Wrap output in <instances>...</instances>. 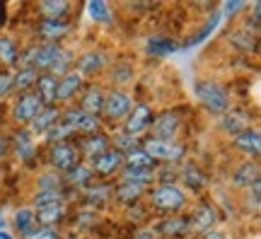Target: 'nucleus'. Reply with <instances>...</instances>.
<instances>
[{"mask_svg":"<svg viewBox=\"0 0 261 239\" xmlns=\"http://www.w3.org/2000/svg\"><path fill=\"white\" fill-rule=\"evenodd\" d=\"M196 97L203 104L208 111H215V114H225L230 109V97L223 87L213 80H201L196 83Z\"/></svg>","mask_w":261,"mask_h":239,"instance_id":"nucleus-1","label":"nucleus"},{"mask_svg":"<svg viewBox=\"0 0 261 239\" xmlns=\"http://www.w3.org/2000/svg\"><path fill=\"white\" fill-rule=\"evenodd\" d=\"M143 150L148 152L155 162H167V165H172V162H179L181 157H184V145H179L177 140H155V138H145L143 140Z\"/></svg>","mask_w":261,"mask_h":239,"instance_id":"nucleus-2","label":"nucleus"},{"mask_svg":"<svg viewBox=\"0 0 261 239\" xmlns=\"http://www.w3.org/2000/svg\"><path fill=\"white\" fill-rule=\"evenodd\" d=\"M150 201H152V205L160 208V210L177 213L187 205V196H184V191L174 184H160L158 189H152Z\"/></svg>","mask_w":261,"mask_h":239,"instance_id":"nucleus-3","label":"nucleus"},{"mask_svg":"<svg viewBox=\"0 0 261 239\" xmlns=\"http://www.w3.org/2000/svg\"><path fill=\"white\" fill-rule=\"evenodd\" d=\"M61 121H63L65 126H70L73 128V133L77 130V133H87V136H92V133H97V128H99V119L97 116H90V114H85L80 107H70V109H65L63 114H61Z\"/></svg>","mask_w":261,"mask_h":239,"instance_id":"nucleus-4","label":"nucleus"},{"mask_svg":"<svg viewBox=\"0 0 261 239\" xmlns=\"http://www.w3.org/2000/svg\"><path fill=\"white\" fill-rule=\"evenodd\" d=\"M41 109H44V101L39 99L37 92H22V97L17 99L15 109H12V116H15L17 123H32Z\"/></svg>","mask_w":261,"mask_h":239,"instance_id":"nucleus-5","label":"nucleus"},{"mask_svg":"<svg viewBox=\"0 0 261 239\" xmlns=\"http://www.w3.org/2000/svg\"><path fill=\"white\" fill-rule=\"evenodd\" d=\"M179 126H181V119H179L177 111H165V114H160L158 119H152V123H150V128H152V136H150V138L174 140Z\"/></svg>","mask_w":261,"mask_h":239,"instance_id":"nucleus-6","label":"nucleus"},{"mask_svg":"<svg viewBox=\"0 0 261 239\" xmlns=\"http://www.w3.org/2000/svg\"><path fill=\"white\" fill-rule=\"evenodd\" d=\"M51 165L61 169V172H68V169H73L75 165H80V150L70 143H56V145L51 147Z\"/></svg>","mask_w":261,"mask_h":239,"instance_id":"nucleus-7","label":"nucleus"},{"mask_svg":"<svg viewBox=\"0 0 261 239\" xmlns=\"http://www.w3.org/2000/svg\"><path fill=\"white\" fill-rule=\"evenodd\" d=\"M152 119H155V114H152V109H150L148 104L133 107V109L126 114V133H128V136H138V133H143L145 128H150Z\"/></svg>","mask_w":261,"mask_h":239,"instance_id":"nucleus-8","label":"nucleus"},{"mask_svg":"<svg viewBox=\"0 0 261 239\" xmlns=\"http://www.w3.org/2000/svg\"><path fill=\"white\" fill-rule=\"evenodd\" d=\"M104 116L107 119H121V116H126L130 111V97L126 92H121V90H114V92L104 94Z\"/></svg>","mask_w":261,"mask_h":239,"instance_id":"nucleus-9","label":"nucleus"},{"mask_svg":"<svg viewBox=\"0 0 261 239\" xmlns=\"http://www.w3.org/2000/svg\"><path fill=\"white\" fill-rule=\"evenodd\" d=\"M90 167H92V172H97V174H114L116 169H121L123 167V152H119L116 147H109V150H104L102 155H97L90 162Z\"/></svg>","mask_w":261,"mask_h":239,"instance_id":"nucleus-10","label":"nucleus"},{"mask_svg":"<svg viewBox=\"0 0 261 239\" xmlns=\"http://www.w3.org/2000/svg\"><path fill=\"white\" fill-rule=\"evenodd\" d=\"M68 32H70V24L65 19H44L39 24V37L44 39V44H58Z\"/></svg>","mask_w":261,"mask_h":239,"instance_id":"nucleus-11","label":"nucleus"},{"mask_svg":"<svg viewBox=\"0 0 261 239\" xmlns=\"http://www.w3.org/2000/svg\"><path fill=\"white\" fill-rule=\"evenodd\" d=\"M234 147H237V150H242L244 155H249V157H259L261 155V136H259V130L247 128V130H242V133H237V136H234Z\"/></svg>","mask_w":261,"mask_h":239,"instance_id":"nucleus-12","label":"nucleus"},{"mask_svg":"<svg viewBox=\"0 0 261 239\" xmlns=\"http://www.w3.org/2000/svg\"><path fill=\"white\" fill-rule=\"evenodd\" d=\"M215 222H218V210H215L211 203H201L194 210L189 225H194L196 230H201V232H208V230H213Z\"/></svg>","mask_w":261,"mask_h":239,"instance_id":"nucleus-13","label":"nucleus"},{"mask_svg":"<svg viewBox=\"0 0 261 239\" xmlns=\"http://www.w3.org/2000/svg\"><path fill=\"white\" fill-rule=\"evenodd\" d=\"M58 51H61V46L58 44H41V46L34 48V61H32V68L34 70H44V73H48L51 70V65H54V61H56Z\"/></svg>","mask_w":261,"mask_h":239,"instance_id":"nucleus-14","label":"nucleus"},{"mask_svg":"<svg viewBox=\"0 0 261 239\" xmlns=\"http://www.w3.org/2000/svg\"><path fill=\"white\" fill-rule=\"evenodd\" d=\"M56 90H58V77L51 73H41L37 77V94L44 101V107H56Z\"/></svg>","mask_w":261,"mask_h":239,"instance_id":"nucleus-15","label":"nucleus"},{"mask_svg":"<svg viewBox=\"0 0 261 239\" xmlns=\"http://www.w3.org/2000/svg\"><path fill=\"white\" fill-rule=\"evenodd\" d=\"M107 54L102 51H87V54L80 56V61H77V73L80 75H94L99 73L104 65H107Z\"/></svg>","mask_w":261,"mask_h":239,"instance_id":"nucleus-16","label":"nucleus"},{"mask_svg":"<svg viewBox=\"0 0 261 239\" xmlns=\"http://www.w3.org/2000/svg\"><path fill=\"white\" fill-rule=\"evenodd\" d=\"M61 121V111L56 107H44L39 111V116L29 123V133H46L48 128H54Z\"/></svg>","mask_w":261,"mask_h":239,"instance_id":"nucleus-17","label":"nucleus"},{"mask_svg":"<svg viewBox=\"0 0 261 239\" xmlns=\"http://www.w3.org/2000/svg\"><path fill=\"white\" fill-rule=\"evenodd\" d=\"M83 85V75L80 73H65L63 77H58V90H56V101H68Z\"/></svg>","mask_w":261,"mask_h":239,"instance_id":"nucleus-18","label":"nucleus"},{"mask_svg":"<svg viewBox=\"0 0 261 239\" xmlns=\"http://www.w3.org/2000/svg\"><path fill=\"white\" fill-rule=\"evenodd\" d=\"M63 205L61 203H51V205H44V208H37L34 210V220L41 225V227H54L56 222L63 220Z\"/></svg>","mask_w":261,"mask_h":239,"instance_id":"nucleus-19","label":"nucleus"},{"mask_svg":"<svg viewBox=\"0 0 261 239\" xmlns=\"http://www.w3.org/2000/svg\"><path fill=\"white\" fill-rule=\"evenodd\" d=\"M232 181L237 186H249L256 184L259 181V165L254 162V160H247V162H242V165L234 169V174H232Z\"/></svg>","mask_w":261,"mask_h":239,"instance_id":"nucleus-20","label":"nucleus"},{"mask_svg":"<svg viewBox=\"0 0 261 239\" xmlns=\"http://www.w3.org/2000/svg\"><path fill=\"white\" fill-rule=\"evenodd\" d=\"M223 128L227 130V133H242V130L249 128V116L244 114V111H237V109H230V111H225V116H223Z\"/></svg>","mask_w":261,"mask_h":239,"instance_id":"nucleus-21","label":"nucleus"},{"mask_svg":"<svg viewBox=\"0 0 261 239\" xmlns=\"http://www.w3.org/2000/svg\"><path fill=\"white\" fill-rule=\"evenodd\" d=\"M80 150H83V155L92 162L97 155H102L104 150H109V140L104 138V136H99V133H92V136H87V138H83V143H80Z\"/></svg>","mask_w":261,"mask_h":239,"instance_id":"nucleus-22","label":"nucleus"},{"mask_svg":"<svg viewBox=\"0 0 261 239\" xmlns=\"http://www.w3.org/2000/svg\"><path fill=\"white\" fill-rule=\"evenodd\" d=\"M121 184H138L145 186L155 179V169H140V167H123L121 169Z\"/></svg>","mask_w":261,"mask_h":239,"instance_id":"nucleus-23","label":"nucleus"},{"mask_svg":"<svg viewBox=\"0 0 261 239\" xmlns=\"http://www.w3.org/2000/svg\"><path fill=\"white\" fill-rule=\"evenodd\" d=\"M189 220L187 218H181V215H169L167 220L160 222L158 230L162 232V234H167V237H181V234H187L189 232Z\"/></svg>","mask_w":261,"mask_h":239,"instance_id":"nucleus-24","label":"nucleus"},{"mask_svg":"<svg viewBox=\"0 0 261 239\" xmlns=\"http://www.w3.org/2000/svg\"><path fill=\"white\" fill-rule=\"evenodd\" d=\"M102 107H104V92L99 87H90L83 97L80 109H83L85 114H90V116H97V114H102Z\"/></svg>","mask_w":261,"mask_h":239,"instance_id":"nucleus-25","label":"nucleus"},{"mask_svg":"<svg viewBox=\"0 0 261 239\" xmlns=\"http://www.w3.org/2000/svg\"><path fill=\"white\" fill-rule=\"evenodd\" d=\"M92 176H94L92 167L80 162V165H75L73 169H68V176H63V181L77 189V186H87V184H90V181H92Z\"/></svg>","mask_w":261,"mask_h":239,"instance_id":"nucleus-26","label":"nucleus"},{"mask_svg":"<svg viewBox=\"0 0 261 239\" xmlns=\"http://www.w3.org/2000/svg\"><path fill=\"white\" fill-rule=\"evenodd\" d=\"M39 73L34 68H19V73L12 75V90L17 92H32V87L37 85Z\"/></svg>","mask_w":261,"mask_h":239,"instance_id":"nucleus-27","label":"nucleus"},{"mask_svg":"<svg viewBox=\"0 0 261 239\" xmlns=\"http://www.w3.org/2000/svg\"><path fill=\"white\" fill-rule=\"evenodd\" d=\"M70 10V3L65 0H44L39 5V12L44 15V19H63Z\"/></svg>","mask_w":261,"mask_h":239,"instance_id":"nucleus-28","label":"nucleus"},{"mask_svg":"<svg viewBox=\"0 0 261 239\" xmlns=\"http://www.w3.org/2000/svg\"><path fill=\"white\" fill-rule=\"evenodd\" d=\"M15 225H17V230L22 232V237L29 239L34 232H37V220H34V210H29V208H22V210L15 213Z\"/></svg>","mask_w":261,"mask_h":239,"instance_id":"nucleus-29","label":"nucleus"},{"mask_svg":"<svg viewBox=\"0 0 261 239\" xmlns=\"http://www.w3.org/2000/svg\"><path fill=\"white\" fill-rule=\"evenodd\" d=\"M123 165L126 167H140V169H155V160L143 150V147H136L123 155Z\"/></svg>","mask_w":261,"mask_h":239,"instance_id":"nucleus-30","label":"nucleus"},{"mask_svg":"<svg viewBox=\"0 0 261 239\" xmlns=\"http://www.w3.org/2000/svg\"><path fill=\"white\" fill-rule=\"evenodd\" d=\"M15 150H17V155L22 157V160H32L34 157V140H32V133H29V128H22L17 130V136H15Z\"/></svg>","mask_w":261,"mask_h":239,"instance_id":"nucleus-31","label":"nucleus"},{"mask_svg":"<svg viewBox=\"0 0 261 239\" xmlns=\"http://www.w3.org/2000/svg\"><path fill=\"white\" fill-rule=\"evenodd\" d=\"M114 196H116V201L126 203V205H133V203L140 201V196H143V186L138 184H119L114 189Z\"/></svg>","mask_w":261,"mask_h":239,"instance_id":"nucleus-32","label":"nucleus"},{"mask_svg":"<svg viewBox=\"0 0 261 239\" xmlns=\"http://www.w3.org/2000/svg\"><path fill=\"white\" fill-rule=\"evenodd\" d=\"M227 41H230L234 48H240V51H254V48H256V37L249 34V32H244V29L230 32V34H227Z\"/></svg>","mask_w":261,"mask_h":239,"instance_id":"nucleus-33","label":"nucleus"},{"mask_svg":"<svg viewBox=\"0 0 261 239\" xmlns=\"http://www.w3.org/2000/svg\"><path fill=\"white\" fill-rule=\"evenodd\" d=\"M181 181H184L189 189L196 191V189L205 186V174L194 165V162H189V165H184V169H181Z\"/></svg>","mask_w":261,"mask_h":239,"instance_id":"nucleus-34","label":"nucleus"},{"mask_svg":"<svg viewBox=\"0 0 261 239\" xmlns=\"http://www.w3.org/2000/svg\"><path fill=\"white\" fill-rule=\"evenodd\" d=\"M87 203H92V205H102L104 201H109V196H114V189L109 184H94V186H87Z\"/></svg>","mask_w":261,"mask_h":239,"instance_id":"nucleus-35","label":"nucleus"},{"mask_svg":"<svg viewBox=\"0 0 261 239\" xmlns=\"http://www.w3.org/2000/svg\"><path fill=\"white\" fill-rule=\"evenodd\" d=\"M17 56H19L17 44L10 37H0V63L10 68V65L17 63Z\"/></svg>","mask_w":261,"mask_h":239,"instance_id":"nucleus-36","label":"nucleus"},{"mask_svg":"<svg viewBox=\"0 0 261 239\" xmlns=\"http://www.w3.org/2000/svg\"><path fill=\"white\" fill-rule=\"evenodd\" d=\"M70 63H73V56H70V51H65V48H61L56 56V61H54V65H51V70L48 73L54 75V77H63L65 73H70Z\"/></svg>","mask_w":261,"mask_h":239,"instance_id":"nucleus-37","label":"nucleus"},{"mask_svg":"<svg viewBox=\"0 0 261 239\" xmlns=\"http://www.w3.org/2000/svg\"><path fill=\"white\" fill-rule=\"evenodd\" d=\"M174 51H177V44L172 39L155 37L148 41V54H152V56H167V54H174Z\"/></svg>","mask_w":261,"mask_h":239,"instance_id":"nucleus-38","label":"nucleus"},{"mask_svg":"<svg viewBox=\"0 0 261 239\" xmlns=\"http://www.w3.org/2000/svg\"><path fill=\"white\" fill-rule=\"evenodd\" d=\"M87 10H90V17H92L94 22L109 24V19H112V12H109V8H107V3H102V0H92V3L87 5Z\"/></svg>","mask_w":261,"mask_h":239,"instance_id":"nucleus-39","label":"nucleus"},{"mask_svg":"<svg viewBox=\"0 0 261 239\" xmlns=\"http://www.w3.org/2000/svg\"><path fill=\"white\" fill-rule=\"evenodd\" d=\"M63 198V189L61 191H37L34 196V208H44V205H51V203H61Z\"/></svg>","mask_w":261,"mask_h":239,"instance_id":"nucleus-40","label":"nucleus"},{"mask_svg":"<svg viewBox=\"0 0 261 239\" xmlns=\"http://www.w3.org/2000/svg\"><path fill=\"white\" fill-rule=\"evenodd\" d=\"M70 133H73V128H70V126H65L63 121H58L54 128H48V130H46L48 140H51L54 145H56V143H65V138H68Z\"/></svg>","mask_w":261,"mask_h":239,"instance_id":"nucleus-41","label":"nucleus"},{"mask_svg":"<svg viewBox=\"0 0 261 239\" xmlns=\"http://www.w3.org/2000/svg\"><path fill=\"white\" fill-rule=\"evenodd\" d=\"M112 80L119 85L130 83V80H133V68H130L128 63H116L112 70Z\"/></svg>","mask_w":261,"mask_h":239,"instance_id":"nucleus-42","label":"nucleus"},{"mask_svg":"<svg viewBox=\"0 0 261 239\" xmlns=\"http://www.w3.org/2000/svg\"><path fill=\"white\" fill-rule=\"evenodd\" d=\"M63 176L61 174H44L39 179V191H61Z\"/></svg>","mask_w":261,"mask_h":239,"instance_id":"nucleus-43","label":"nucleus"},{"mask_svg":"<svg viewBox=\"0 0 261 239\" xmlns=\"http://www.w3.org/2000/svg\"><path fill=\"white\" fill-rule=\"evenodd\" d=\"M218 19H220V15L215 12L213 17H211V19H208V22H205V27L201 29V32H198V34H196L194 39H189V46H194V44H201V41H203V39L208 37V34H211V32H213L215 27H218Z\"/></svg>","mask_w":261,"mask_h":239,"instance_id":"nucleus-44","label":"nucleus"},{"mask_svg":"<svg viewBox=\"0 0 261 239\" xmlns=\"http://www.w3.org/2000/svg\"><path fill=\"white\" fill-rule=\"evenodd\" d=\"M259 17H261V5L259 3H254L252 8V17H247V24H244V32H249V34H259Z\"/></svg>","mask_w":261,"mask_h":239,"instance_id":"nucleus-45","label":"nucleus"},{"mask_svg":"<svg viewBox=\"0 0 261 239\" xmlns=\"http://www.w3.org/2000/svg\"><path fill=\"white\" fill-rule=\"evenodd\" d=\"M29 239H61V234L56 227H37V232Z\"/></svg>","mask_w":261,"mask_h":239,"instance_id":"nucleus-46","label":"nucleus"},{"mask_svg":"<svg viewBox=\"0 0 261 239\" xmlns=\"http://www.w3.org/2000/svg\"><path fill=\"white\" fill-rule=\"evenodd\" d=\"M12 90V75L10 73H0V99Z\"/></svg>","mask_w":261,"mask_h":239,"instance_id":"nucleus-47","label":"nucleus"},{"mask_svg":"<svg viewBox=\"0 0 261 239\" xmlns=\"http://www.w3.org/2000/svg\"><path fill=\"white\" fill-rule=\"evenodd\" d=\"M244 3H240V0H234V3H225V15H234L237 10H242Z\"/></svg>","mask_w":261,"mask_h":239,"instance_id":"nucleus-48","label":"nucleus"},{"mask_svg":"<svg viewBox=\"0 0 261 239\" xmlns=\"http://www.w3.org/2000/svg\"><path fill=\"white\" fill-rule=\"evenodd\" d=\"M203 239H227V237L218 230H208V232H203Z\"/></svg>","mask_w":261,"mask_h":239,"instance_id":"nucleus-49","label":"nucleus"},{"mask_svg":"<svg viewBox=\"0 0 261 239\" xmlns=\"http://www.w3.org/2000/svg\"><path fill=\"white\" fill-rule=\"evenodd\" d=\"M10 152V140L0 136V157H5Z\"/></svg>","mask_w":261,"mask_h":239,"instance_id":"nucleus-50","label":"nucleus"},{"mask_svg":"<svg viewBox=\"0 0 261 239\" xmlns=\"http://www.w3.org/2000/svg\"><path fill=\"white\" fill-rule=\"evenodd\" d=\"M133 239H155V234L148 230H143V232H138V234H133Z\"/></svg>","mask_w":261,"mask_h":239,"instance_id":"nucleus-51","label":"nucleus"},{"mask_svg":"<svg viewBox=\"0 0 261 239\" xmlns=\"http://www.w3.org/2000/svg\"><path fill=\"white\" fill-rule=\"evenodd\" d=\"M0 227H3V220H0Z\"/></svg>","mask_w":261,"mask_h":239,"instance_id":"nucleus-52","label":"nucleus"}]
</instances>
